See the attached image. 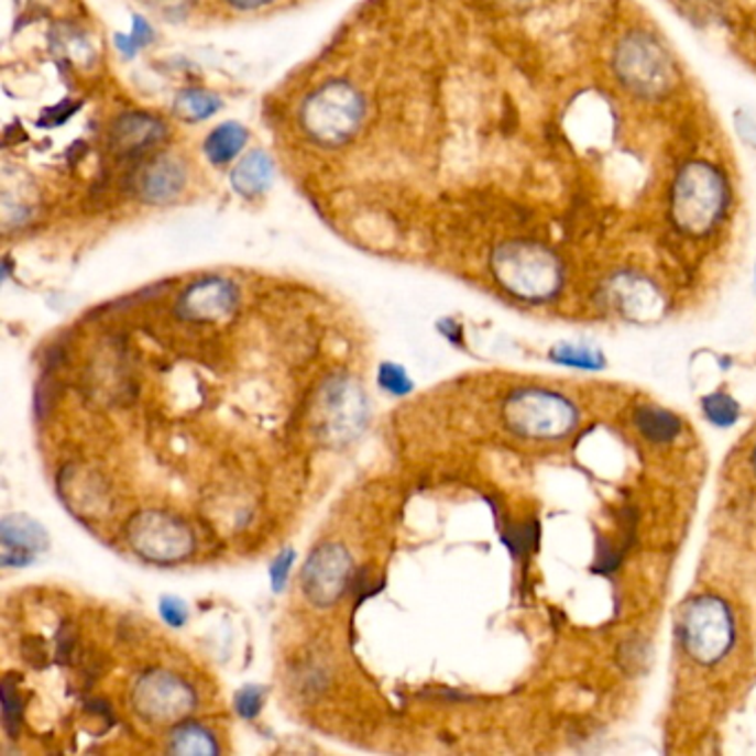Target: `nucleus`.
Listing matches in <instances>:
<instances>
[{
    "label": "nucleus",
    "instance_id": "1",
    "mask_svg": "<svg viewBox=\"0 0 756 756\" xmlns=\"http://www.w3.org/2000/svg\"><path fill=\"white\" fill-rule=\"evenodd\" d=\"M677 631L686 655L699 666H716L734 646L732 611L716 594L690 596L679 611Z\"/></svg>",
    "mask_w": 756,
    "mask_h": 756
},
{
    "label": "nucleus",
    "instance_id": "2",
    "mask_svg": "<svg viewBox=\"0 0 756 756\" xmlns=\"http://www.w3.org/2000/svg\"><path fill=\"white\" fill-rule=\"evenodd\" d=\"M504 424L526 439H561L579 424L577 406L548 388H517L504 402Z\"/></svg>",
    "mask_w": 756,
    "mask_h": 756
},
{
    "label": "nucleus",
    "instance_id": "3",
    "mask_svg": "<svg viewBox=\"0 0 756 756\" xmlns=\"http://www.w3.org/2000/svg\"><path fill=\"white\" fill-rule=\"evenodd\" d=\"M364 118V100L347 83H329L316 89L302 105L299 120L305 131L325 146L349 142Z\"/></svg>",
    "mask_w": 756,
    "mask_h": 756
},
{
    "label": "nucleus",
    "instance_id": "4",
    "mask_svg": "<svg viewBox=\"0 0 756 756\" xmlns=\"http://www.w3.org/2000/svg\"><path fill=\"white\" fill-rule=\"evenodd\" d=\"M495 277L522 299H548L561 284V273L546 251L526 244L502 246L493 258Z\"/></svg>",
    "mask_w": 756,
    "mask_h": 756
},
{
    "label": "nucleus",
    "instance_id": "5",
    "mask_svg": "<svg viewBox=\"0 0 756 756\" xmlns=\"http://www.w3.org/2000/svg\"><path fill=\"white\" fill-rule=\"evenodd\" d=\"M131 548L146 561L176 563L196 550L191 528L165 511L138 513L127 526Z\"/></svg>",
    "mask_w": 756,
    "mask_h": 756
},
{
    "label": "nucleus",
    "instance_id": "6",
    "mask_svg": "<svg viewBox=\"0 0 756 756\" xmlns=\"http://www.w3.org/2000/svg\"><path fill=\"white\" fill-rule=\"evenodd\" d=\"M316 406L318 432L329 443H349L369 421L366 395L351 377H333L325 382Z\"/></svg>",
    "mask_w": 756,
    "mask_h": 756
},
{
    "label": "nucleus",
    "instance_id": "7",
    "mask_svg": "<svg viewBox=\"0 0 756 756\" xmlns=\"http://www.w3.org/2000/svg\"><path fill=\"white\" fill-rule=\"evenodd\" d=\"M133 708L151 723H178L196 708V692L165 670H151L133 688Z\"/></svg>",
    "mask_w": 756,
    "mask_h": 756
},
{
    "label": "nucleus",
    "instance_id": "8",
    "mask_svg": "<svg viewBox=\"0 0 756 756\" xmlns=\"http://www.w3.org/2000/svg\"><path fill=\"white\" fill-rule=\"evenodd\" d=\"M353 572L351 555L340 544L318 546L302 568V592L314 606L329 609L344 594Z\"/></svg>",
    "mask_w": 756,
    "mask_h": 756
},
{
    "label": "nucleus",
    "instance_id": "9",
    "mask_svg": "<svg viewBox=\"0 0 756 756\" xmlns=\"http://www.w3.org/2000/svg\"><path fill=\"white\" fill-rule=\"evenodd\" d=\"M238 307V291L229 280L205 277L191 284L178 299L176 314L189 322H218Z\"/></svg>",
    "mask_w": 756,
    "mask_h": 756
},
{
    "label": "nucleus",
    "instance_id": "10",
    "mask_svg": "<svg viewBox=\"0 0 756 756\" xmlns=\"http://www.w3.org/2000/svg\"><path fill=\"white\" fill-rule=\"evenodd\" d=\"M50 539L45 528L28 515H8L0 524V546L6 566H30Z\"/></svg>",
    "mask_w": 756,
    "mask_h": 756
},
{
    "label": "nucleus",
    "instance_id": "11",
    "mask_svg": "<svg viewBox=\"0 0 756 756\" xmlns=\"http://www.w3.org/2000/svg\"><path fill=\"white\" fill-rule=\"evenodd\" d=\"M185 165L172 156H161L140 167L133 185L146 202H172L185 189Z\"/></svg>",
    "mask_w": 756,
    "mask_h": 756
},
{
    "label": "nucleus",
    "instance_id": "12",
    "mask_svg": "<svg viewBox=\"0 0 756 756\" xmlns=\"http://www.w3.org/2000/svg\"><path fill=\"white\" fill-rule=\"evenodd\" d=\"M165 138V124L149 113H124L111 131V142L122 154H142Z\"/></svg>",
    "mask_w": 756,
    "mask_h": 756
},
{
    "label": "nucleus",
    "instance_id": "13",
    "mask_svg": "<svg viewBox=\"0 0 756 756\" xmlns=\"http://www.w3.org/2000/svg\"><path fill=\"white\" fill-rule=\"evenodd\" d=\"M273 178V163L264 151H251V154L235 165L231 174V185L238 194L253 198L266 191Z\"/></svg>",
    "mask_w": 756,
    "mask_h": 756
},
{
    "label": "nucleus",
    "instance_id": "14",
    "mask_svg": "<svg viewBox=\"0 0 756 756\" xmlns=\"http://www.w3.org/2000/svg\"><path fill=\"white\" fill-rule=\"evenodd\" d=\"M633 421L637 430L653 443H670L681 435V419L659 406H639L633 413Z\"/></svg>",
    "mask_w": 756,
    "mask_h": 756
},
{
    "label": "nucleus",
    "instance_id": "15",
    "mask_svg": "<svg viewBox=\"0 0 756 756\" xmlns=\"http://www.w3.org/2000/svg\"><path fill=\"white\" fill-rule=\"evenodd\" d=\"M246 129L238 122H224L213 129L205 142V151L213 165H229L246 144Z\"/></svg>",
    "mask_w": 756,
    "mask_h": 756
},
{
    "label": "nucleus",
    "instance_id": "16",
    "mask_svg": "<svg viewBox=\"0 0 756 756\" xmlns=\"http://www.w3.org/2000/svg\"><path fill=\"white\" fill-rule=\"evenodd\" d=\"M172 752L189 756L218 754V743L213 734L198 723H180L172 734Z\"/></svg>",
    "mask_w": 756,
    "mask_h": 756
},
{
    "label": "nucleus",
    "instance_id": "17",
    "mask_svg": "<svg viewBox=\"0 0 756 756\" xmlns=\"http://www.w3.org/2000/svg\"><path fill=\"white\" fill-rule=\"evenodd\" d=\"M220 98L216 94L202 91V89H187L176 98V116L196 122L213 116L220 109Z\"/></svg>",
    "mask_w": 756,
    "mask_h": 756
},
{
    "label": "nucleus",
    "instance_id": "18",
    "mask_svg": "<svg viewBox=\"0 0 756 756\" xmlns=\"http://www.w3.org/2000/svg\"><path fill=\"white\" fill-rule=\"evenodd\" d=\"M550 360L563 366L572 369H603L606 366V358H603L596 349L590 347H577V344H559L550 351Z\"/></svg>",
    "mask_w": 756,
    "mask_h": 756
},
{
    "label": "nucleus",
    "instance_id": "19",
    "mask_svg": "<svg viewBox=\"0 0 756 756\" xmlns=\"http://www.w3.org/2000/svg\"><path fill=\"white\" fill-rule=\"evenodd\" d=\"M701 408H703V415L708 417L710 424L714 426H721V428H727L732 426L736 419H738V404L732 395L727 393H710L701 399Z\"/></svg>",
    "mask_w": 756,
    "mask_h": 756
},
{
    "label": "nucleus",
    "instance_id": "20",
    "mask_svg": "<svg viewBox=\"0 0 756 756\" xmlns=\"http://www.w3.org/2000/svg\"><path fill=\"white\" fill-rule=\"evenodd\" d=\"M377 382L391 395H408L413 391V380L406 375V371L399 364H393V362H384L380 366Z\"/></svg>",
    "mask_w": 756,
    "mask_h": 756
},
{
    "label": "nucleus",
    "instance_id": "21",
    "mask_svg": "<svg viewBox=\"0 0 756 756\" xmlns=\"http://www.w3.org/2000/svg\"><path fill=\"white\" fill-rule=\"evenodd\" d=\"M3 723L10 736L19 734L21 727V694L10 683V677L3 681Z\"/></svg>",
    "mask_w": 756,
    "mask_h": 756
},
{
    "label": "nucleus",
    "instance_id": "22",
    "mask_svg": "<svg viewBox=\"0 0 756 756\" xmlns=\"http://www.w3.org/2000/svg\"><path fill=\"white\" fill-rule=\"evenodd\" d=\"M151 39H154V32L151 28L142 21V19H133V32L129 36H116V45L124 56H133L140 47H144Z\"/></svg>",
    "mask_w": 756,
    "mask_h": 756
},
{
    "label": "nucleus",
    "instance_id": "23",
    "mask_svg": "<svg viewBox=\"0 0 756 756\" xmlns=\"http://www.w3.org/2000/svg\"><path fill=\"white\" fill-rule=\"evenodd\" d=\"M506 546L513 548V552H528L535 550L539 544V526L533 524H524L519 528H513L506 537H504Z\"/></svg>",
    "mask_w": 756,
    "mask_h": 756
},
{
    "label": "nucleus",
    "instance_id": "24",
    "mask_svg": "<svg viewBox=\"0 0 756 756\" xmlns=\"http://www.w3.org/2000/svg\"><path fill=\"white\" fill-rule=\"evenodd\" d=\"M264 703V690L258 686H244L235 694V710L242 719H255Z\"/></svg>",
    "mask_w": 756,
    "mask_h": 756
},
{
    "label": "nucleus",
    "instance_id": "25",
    "mask_svg": "<svg viewBox=\"0 0 756 756\" xmlns=\"http://www.w3.org/2000/svg\"><path fill=\"white\" fill-rule=\"evenodd\" d=\"M158 611H161V617L172 626V628H183L189 620V611H187V603L178 596H172V594H165L161 601H158Z\"/></svg>",
    "mask_w": 756,
    "mask_h": 756
},
{
    "label": "nucleus",
    "instance_id": "26",
    "mask_svg": "<svg viewBox=\"0 0 756 756\" xmlns=\"http://www.w3.org/2000/svg\"><path fill=\"white\" fill-rule=\"evenodd\" d=\"M293 561H295V552H293L291 548L282 550V552L273 559L269 572H271V585H273L275 592H282V590L286 588V581H288Z\"/></svg>",
    "mask_w": 756,
    "mask_h": 756
},
{
    "label": "nucleus",
    "instance_id": "27",
    "mask_svg": "<svg viewBox=\"0 0 756 756\" xmlns=\"http://www.w3.org/2000/svg\"><path fill=\"white\" fill-rule=\"evenodd\" d=\"M233 6L238 8H244V10H253V8H260V6H266L269 0H231Z\"/></svg>",
    "mask_w": 756,
    "mask_h": 756
},
{
    "label": "nucleus",
    "instance_id": "28",
    "mask_svg": "<svg viewBox=\"0 0 756 756\" xmlns=\"http://www.w3.org/2000/svg\"><path fill=\"white\" fill-rule=\"evenodd\" d=\"M752 467H754V473H756V448H754V456H752Z\"/></svg>",
    "mask_w": 756,
    "mask_h": 756
}]
</instances>
